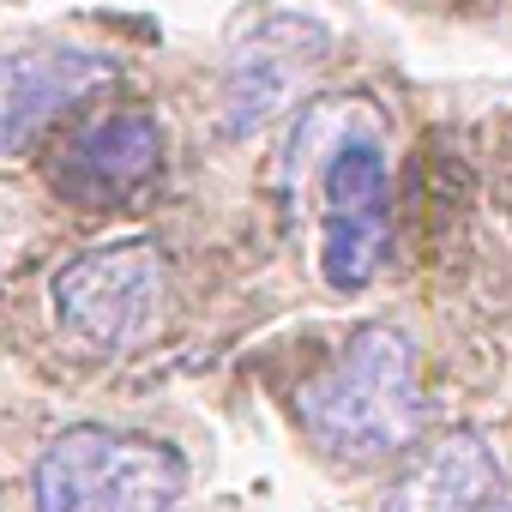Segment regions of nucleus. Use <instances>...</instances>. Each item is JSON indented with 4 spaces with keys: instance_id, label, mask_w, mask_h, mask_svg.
Listing matches in <instances>:
<instances>
[{
    "instance_id": "nucleus-1",
    "label": "nucleus",
    "mask_w": 512,
    "mask_h": 512,
    "mask_svg": "<svg viewBox=\"0 0 512 512\" xmlns=\"http://www.w3.org/2000/svg\"><path fill=\"white\" fill-rule=\"evenodd\" d=\"M296 422L338 464H380L422 434L416 350L392 326H362L344 356L296 386Z\"/></svg>"
},
{
    "instance_id": "nucleus-2",
    "label": "nucleus",
    "mask_w": 512,
    "mask_h": 512,
    "mask_svg": "<svg viewBox=\"0 0 512 512\" xmlns=\"http://www.w3.org/2000/svg\"><path fill=\"white\" fill-rule=\"evenodd\" d=\"M181 458L121 428H67L31 470V512H175Z\"/></svg>"
},
{
    "instance_id": "nucleus-3",
    "label": "nucleus",
    "mask_w": 512,
    "mask_h": 512,
    "mask_svg": "<svg viewBox=\"0 0 512 512\" xmlns=\"http://www.w3.org/2000/svg\"><path fill=\"white\" fill-rule=\"evenodd\" d=\"M163 296H169V260L145 235L91 247V253H79V260H67L55 272L61 326L79 332L97 350H133L139 338H151V326L163 314Z\"/></svg>"
},
{
    "instance_id": "nucleus-4",
    "label": "nucleus",
    "mask_w": 512,
    "mask_h": 512,
    "mask_svg": "<svg viewBox=\"0 0 512 512\" xmlns=\"http://www.w3.org/2000/svg\"><path fill=\"white\" fill-rule=\"evenodd\" d=\"M320 199H326L320 272L338 290H362L374 266L386 260V235H392V187H386L380 139L350 133L320 169Z\"/></svg>"
},
{
    "instance_id": "nucleus-5",
    "label": "nucleus",
    "mask_w": 512,
    "mask_h": 512,
    "mask_svg": "<svg viewBox=\"0 0 512 512\" xmlns=\"http://www.w3.org/2000/svg\"><path fill=\"white\" fill-rule=\"evenodd\" d=\"M157 175H163V127L151 109L97 115L49 151V187L91 211L139 199Z\"/></svg>"
},
{
    "instance_id": "nucleus-6",
    "label": "nucleus",
    "mask_w": 512,
    "mask_h": 512,
    "mask_svg": "<svg viewBox=\"0 0 512 512\" xmlns=\"http://www.w3.org/2000/svg\"><path fill=\"white\" fill-rule=\"evenodd\" d=\"M115 79H121V61L85 43H37V49L0 55V157L25 151L73 103H85Z\"/></svg>"
},
{
    "instance_id": "nucleus-7",
    "label": "nucleus",
    "mask_w": 512,
    "mask_h": 512,
    "mask_svg": "<svg viewBox=\"0 0 512 512\" xmlns=\"http://www.w3.org/2000/svg\"><path fill=\"white\" fill-rule=\"evenodd\" d=\"M326 55H332V37L308 19H284V25L253 31L229 61V121L253 127L272 109H284Z\"/></svg>"
},
{
    "instance_id": "nucleus-8",
    "label": "nucleus",
    "mask_w": 512,
    "mask_h": 512,
    "mask_svg": "<svg viewBox=\"0 0 512 512\" xmlns=\"http://www.w3.org/2000/svg\"><path fill=\"white\" fill-rule=\"evenodd\" d=\"M494 500V452L482 434H440L416 470L398 476L380 512H482Z\"/></svg>"
},
{
    "instance_id": "nucleus-9",
    "label": "nucleus",
    "mask_w": 512,
    "mask_h": 512,
    "mask_svg": "<svg viewBox=\"0 0 512 512\" xmlns=\"http://www.w3.org/2000/svg\"><path fill=\"white\" fill-rule=\"evenodd\" d=\"M482 512H512V476H506V482H500V488H494V500H488V506H482Z\"/></svg>"
},
{
    "instance_id": "nucleus-10",
    "label": "nucleus",
    "mask_w": 512,
    "mask_h": 512,
    "mask_svg": "<svg viewBox=\"0 0 512 512\" xmlns=\"http://www.w3.org/2000/svg\"><path fill=\"white\" fill-rule=\"evenodd\" d=\"M7 247H13V211H7V199H0V260H7Z\"/></svg>"
}]
</instances>
